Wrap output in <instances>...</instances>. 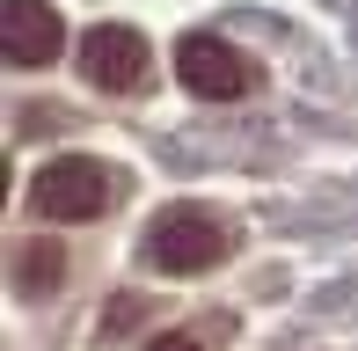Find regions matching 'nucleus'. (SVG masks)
Returning <instances> with one entry per match:
<instances>
[{
    "label": "nucleus",
    "instance_id": "7",
    "mask_svg": "<svg viewBox=\"0 0 358 351\" xmlns=\"http://www.w3.org/2000/svg\"><path fill=\"white\" fill-rule=\"evenodd\" d=\"M139 315H146V300H139V293H124V300H117V308H110V315H103V337H124V329H132V322H139Z\"/></svg>",
    "mask_w": 358,
    "mask_h": 351
},
{
    "label": "nucleus",
    "instance_id": "8",
    "mask_svg": "<svg viewBox=\"0 0 358 351\" xmlns=\"http://www.w3.org/2000/svg\"><path fill=\"white\" fill-rule=\"evenodd\" d=\"M146 351H205V344L183 337V329H169V337H146Z\"/></svg>",
    "mask_w": 358,
    "mask_h": 351
},
{
    "label": "nucleus",
    "instance_id": "5",
    "mask_svg": "<svg viewBox=\"0 0 358 351\" xmlns=\"http://www.w3.org/2000/svg\"><path fill=\"white\" fill-rule=\"evenodd\" d=\"M0 52L8 66H52L66 52V22H59L52 0H8L0 8Z\"/></svg>",
    "mask_w": 358,
    "mask_h": 351
},
{
    "label": "nucleus",
    "instance_id": "2",
    "mask_svg": "<svg viewBox=\"0 0 358 351\" xmlns=\"http://www.w3.org/2000/svg\"><path fill=\"white\" fill-rule=\"evenodd\" d=\"M110 198H117V183H110V169L88 162V154H59V162H44L37 183H29V205H37L44 220H95Z\"/></svg>",
    "mask_w": 358,
    "mask_h": 351
},
{
    "label": "nucleus",
    "instance_id": "6",
    "mask_svg": "<svg viewBox=\"0 0 358 351\" xmlns=\"http://www.w3.org/2000/svg\"><path fill=\"white\" fill-rule=\"evenodd\" d=\"M8 278H15V293H22V300H44V293H59V278H66V249H59V242H44V234H29V242L15 249Z\"/></svg>",
    "mask_w": 358,
    "mask_h": 351
},
{
    "label": "nucleus",
    "instance_id": "1",
    "mask_svg": "<svg viewBox=\"0 0 358 351\" xmlns=\"http://www.w3.org/2000/svg\"><path fill=\"white\" fill-rule=\"evenodd\" d=\"M227 249H234V227H227L213 205H169V213L154 220V234H146V257L161 271H176V278L213 271Z\"/></svg>",
    "mask_w": 358,
    "mask_h": 351
},
{
    "label": "nucleus",
    "instance_id": "4",
    "mask_svg": "<svg viewBox=\"0 0 358 351\" xmlns=\"http://www.w3.org/2000/svg\"><path fill=\"white\" fill-rule=\"evenodd\" d=\"M80 73L103 95H124V88H139L146 73H154V52H146V37L132 22H95L88 37H80Z\"/></svg>",
    "mask_w": 358,
    "mask_h": 351
},
{
    "label": "nucleus",
    "instance_id": "3",
    "mask_svg": "<svg viewBox=\"0 0 358 351\" xmlns=\"http://www.w3.org/2000/svg\"><path fill=\"white\" fill-rule=\"evenodd\" d=\"M176 73H183L190 95H205V103H234V95H249V59L234 52L227 37H213V29H190L183 44H176Z\"/></svg>",
    "mask_w": 358,
    "mask_h": 351
}]
</instances>
